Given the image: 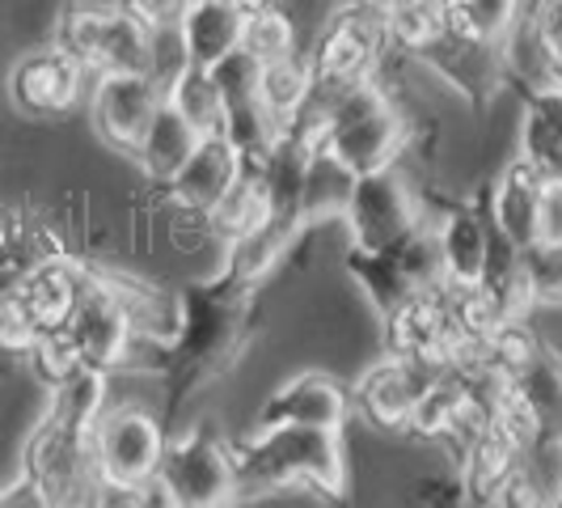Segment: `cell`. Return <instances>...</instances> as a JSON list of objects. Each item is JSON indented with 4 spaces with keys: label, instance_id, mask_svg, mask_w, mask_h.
Masks as SVG:
<instances>
[{
    "label": "cell",
    "instance_id": "obj_1",
    "mask_svg": "<svg viewBox=\"0 0 562 508\" xmlns=\"http://www.w3.org/2000/svg\"><path fill=\"white\" fill-rule=\"evenodd\" d=\"M342 432L330 428H301V423H271L250 428L246 437L228 441L237 492H288V487H313L322 496L347 492V457H342Z\"/></svg>",
    "mask_w": 562,
    "mask_h": 508
},
{
    "label": "cell",
    "instance_id": "obj_2",
    "mask_svg": "<svg viewBox=\"0 0 562 508\" xmlns=\"http://www.w3.org/2000/svg\"><path fill=\"white\" fill-rule=\"evenodd\" d=\"M153 34L123 4H64L56 18V47L81 64L89 77L106 73H148L153 68Z\"/></svg>",
    "mask_w": 562,
    "mask_h": 508
},
{
    "label": "cell",
    "instance_id": "obj_3",
    "mask_svg": "<svg viewBox=\"0 0 562 508\" xmlns=\"http://www.w3.org/2000/svg\"><path fill=\"white\" fill-rule=\"evenodd\" d=\"M390 43V13L372 0H342L326 13V22L313 34V47L305 52L313 68V81L347 85L372 77L385 59Z\"/></svg>",
    "mask_w": 562,
    "mask_h": 508
},
{
    "label": "cell",
    "instance_id": "obj_4",
    "mask_svg": "<svg viewBox=\"0 0 562 508\" xmlns=\"http://www.w3.org/2000/svg\"><path fill=\"white\" fill-rule=\"evenodd\" d=\"M157 483L169 505L178 508H216L237 496V471L228 437H221L212 423H195L166 441L157 462Z\"/></svg>",
    "mask_w": 562,
    "mask_h": 508
},
{
    "label": "cell",
    "instance_id": "obj_5",
    "mask_svg": "<svg viewBox=\"0 0 562 508\" xmlns=\"http://www.w3.org/2000/svg\"><path fill=\"white\" fill-rule=\"evenodd\" d=\"M22 479L43 496V505H93L98 466L89 432L43 416L22 453Z\"/></svg>",
    "mask_w": 562,
    "mask_h": 508
},
{
    "label": "cell",
    "instance_id": "obj_6",
    "mask_svg": "<svg viewBox=\"0 0 562 508\" xmlns=\"http://www.w3.org/2000/svg\"><path fill=\"white\" fill-rule=\"evenodd\" d=\"M342 221L351 229V246H360V251H390L411 229L423 225L419 199L394 166L368 169V174L351 178Z\"/></svg>",
    "mask_w": 562,
    "mask_h": 508
},
{
    "label": "cell",
    "instance_id": "obj_7",
    "mask_svg": "<svg viewBox=\"0 0 562 508\" xmlns=\"http://www.w3.org/2000/svg\"><path fill=\"white\" fill-rule=\"evenodd\" d=\"M89 450L102 483L140 487L157 475V462L166 450V432L157 416L140 407H106L89 428Z\"/></svg>",
    "mask_w": 562,
    "mask_h": 508
},
{
    "label": "cell",
    "instance_id": "obj_8",
    "mask_svg": "<svg viewBox=\"0 0 562 508\" xmlns=\"http://www.w3.org/2000/svg\"><path fill=\"white\" fill-rule=\"evenodd\" d=\"M161 107H166V85L153 73H106L93 85L89 119L106 148L136 157L144 132L153 128Z\"/></svg>",
    "mask_w": 562,
    "mask_h": 508
},
{
    "label": "cell",
    "instance_id": "obj_9",
    "mask_svg": "<svg viewBox=\"0 0 562 508\" xmlns=\"http://www.w3.org/2000/svg\"><path fill=\"white\" fill-rule=\"evenodd\" d=\"M85 73L77 59L68 52L52 47H38L13 64L9 73V98L13 107L26 114V119H64L81 102L85 93Z\"/></svg>",
    "mask_w": 562,
    "mask_h": 508
},
{
    "label": "cell",
    "instance_id": "obj_10",
    "mask_svg": "<svg viewBox=\"0 0 562 508\" xmlns=\"http://www.w3.org/2000/svg\"><path fill=\"white\" fill-rule=\"evenodd\" d=\"M431 368L411 361V356H381L376 365H368L356 382V411L364 416L372 428H385V432H406V423L419 407L423 390L431 386Z\"/></svg>",
    "mask_w": 562,
    "mask_h": 508
},
{
    "label": "cell",
    "instance_id": "obj_11",
    "mask_svg": "<svg viewBox=\"0 0 562 508\" xmlns=\"http://www.w3.org/2000/svg\"><path fill=\"white\" fill-rule=\"evenodd\" d=\"M64 331L72 335L81 361L89 368H102V373H114L132 361V343H136V331H132V318L123 313V306L114 301L102 284L89 280L85 272V292L81 301L72 306Z\"/></svg>",
    "mask_w": 562,
    "mask_h": 508
},
{
    "label": "cell",
    "instance_id": "obj_12",
    "mask_svg": "<svg viewBox=\"0 0 562 508\" xmlns=\"http://www.w3.org/2000/svg\"><path fill=\"white\" fill-rule=\"evenodd\" d=\"M351 411H356L351 386H342L335 373H301V377L283 382L280 390H271V398L254 416V428L301 423V428L342 432V423L351 420Z\"/></svg>",
    "mask_w": 562,
    "mask_h": 508
},
{
    "label": "cell",
    "instance_id": "obj_13",
    "mask_svg": "<svg viewBox=\"0 0 562 508\" xmlns=\"http://www.w3.org/2000/svg\"><path fill=\"white\" fill-rule=\"evenodd\" d=\"M241 174V153L233 148L225 132H212V136H199L191 144V153L182 157V166L169 174L166 199L173 208H187V212H212L225 191L237 183Z\"/></svg>",
    "mask_w": 562,
    "mask_h": 508
},
{
    "label": "cell",
    "instance_id": "obj_14",
    "mask_svg": "<svg viewBox=\"0 0 562 508\" xmlns=\"http://www.w3.org/2000/svg\"><path fill=\"white\" fill-rule=\"evenodd\" d=\"M546 191H550V178L537 174L525 157L507 162L499 169V178L491 183L486 191V221L491 229L512 242L516 251L533 246L541 238V208H546Z\"/></svg>",
    "mask_w": 562,
    "mask_h": 508
},
{
    "label": "cell",
    "instance_id": "obj_15",
    "mask_svg": "<svg viewBox=\"0 0 562 508\" xmlns=\"http://www.w3.org/2000/svg\"><path fill=\"white\" fill-rule=\"evenodd\" d=\"M436 229V246H440V272L449 288H474L486 276L491 263V221L486 208L457 203L440 217Z\"/></svg>",
    "mask_w": 562,
    "mask_h": 508
},
{
    "label": "cell",
    "instance_id": "obj_16",
    "mask_svg": "<svg viewBox=\"0 0 562 508\" xmlns=\"http://www.w3.org/2000/svg\"><path fill=\"white\" fill-rule=\"evenodd\" d=\"M241 22H246V13L233 0H187L178 22H173L182 59L199 64V68H212L216 59H225L228 52L241 47Z\"/></svg>",
    "mask_w": 562,
    "mask_h": 508
},
{
    "label": "cell",
    "instance_id": "obj_17",
    "mask_svg": "<svg viewBox=\"0 0 562 508\" xmlns=\"http://www.w3.org/2000/svg\"><path fill=\"white\" fill-rule=\"evenodd\" d=\"M81 292H85V267L72 263L68 254L38 263L34 272H26V280L18 288L22 310H26V322L34 327V335H38V331H52V327H64L72 306L81 301Z\"/></svg>",
    "mask_w": 562,
    "mask_h": 508
},
{
    "label": "cell",
    "instance_id": "obj_18",
    "mask_svg": "<svg viewBox=\"0 0 562 508\" xmlns=\"http://www.w3.org/2000/svg\"><path fill=\"white\" fill-rule=\"evenodd\" d=\"M520 157L550 183L562 178V89H529L520 123Z\"/></svg>",
    "mask_w": 562,
    "mask_h": 508
},
{
    "label": "cell",
    "instance_id": "obj_19",
    "mask_svg": "<svg viewBox=\"0 0 562 508\" xmlns=\"http://www.w3.org/2000/svg\"><path fill=\"white\" fill-rule=\"evenodd\" d=\"M166 107L195 136H212V132H221L225 128V102H221V89L212 81V73L207 68H199V64H182L173 77L166 81Z\"/></svg>",
    "mask_w": 562,
    "mask_h": 508
},
{
    "label": "cell",
    "instance_id": "obj_20",
    "mask_svg": "<svg viewBox=\"0 0 562 508\" xmlns=\"http://www.w3.org/2000/svg\"><path fill=\"white\" fill-rule=\"evenodd\" d=\"M525 13L529 0H445V30L470 43L499 47Z\"/></svg>",
    "mask_w": 562,
    "mask_h": 508
},
{
    "label": "cell",
    "instance_id": "obj_21",
    "mask_svg": "<svg viewBox=\"0 0 562 508\" xmlns=\"http://www.w3.org/2000/svg\"><path fill=\"white\" fill-rule=\"evenodd\" d=\"M310 93H313V68L305 52L262 64L258 98H262V107L271 111V119H276L280 128H288V123L301 114V107L310 102Z\"/></svg>",
    "mask_w": 562,
    "mask_h": 508
},
{
    "label": "cell",
    "instance_id": "obj_22",
    "mask_svg": "<svg viewBox=\"0 0 562 508\" xmlns=\"http://www.w3.org/2000/svg\"><path fill=\"white\" fill-rule=\"evenodd\" d=\"M199 136L178 119V114L169 111V107H161L157 111V119H153V128L144 132V141H140V148H136V157H140V166H144V174L161 187L173 169L182 166V157L191 153V144H195Z\"/></svg>",
    "mask_w": 562,
    "mask_h": 508
},
{
    "label": "cell",
    "instance_id": "obj_23",
    "mask_svg": "<svg viewBox=\"0 0 562 508\" xmlns=\"http://www.w3.org/2000/svg\"><path fill=\"white\" fill-rule=\"evenodd\" d=\"M520 386V395L529 398L537 420L546 432H562V352L541 347L529 365L512 377Z\"/></svg>",
    "mask_w": 562,
    "mask_h": 508
},
{
    "label": "cell",
    "instance_id": "obj_24",
    "mask_svg": "<svg viewBox=\"0 0 562 508\" xmlns=\"http://www.w3.org/2000/svg\"><path fill=\"white\" fill-rule=\"evenodd\" d=\"M296 47H301V30H296V18L283 4H267V9H250L246 13V22H241V52H250L258 64L296 56Z\"/></svg>",
    "mask_w": 562,
    "mask_h": 508
},
{
    "label": "cell",
    "instance_id": "obj_25",
    "mask_svg": "<svg viewBox=\"0 0 562 508\" xmlns=\"http://www.w3.org/2000/svg\"><path fill=\"white\" fill-rule=\"evenodd\" d=\"M212 81L221 89V102L233 107V102H246V98H258V77H262V64L250 56V52H228L225 59H216L212 68Z\"/></svg>",
    "mask_w": 562,
    "mask_h": 508
},
{
    "label": "cell",
    "instance_id": "obj_26",
    "mask_svg": "<svg viewBox=\"0 0 562 508\" xmlns=\"http://www.w3.org/2000/svg\"><path fill=\"white\" fill-rule=\"evenodd\" d=\"M119 4H123V9H132L140 22H148V26L157 30V26H173L187 0H119Z\"/></svg>",
    "mask_w": 562,
    "mask_h": 508
},
{
    "label": "cell",
    "instance_id": "obj_27",
    "mask_svg": "<svg viewBox=\"0 0 562 508\" xmlns=\"http://www.w3.org/2000/svg\"><path fill=\"white\" fill-rule=\"evenodd\" d=\"M372 4H381V9L390 13V9H397V4H411V0H372Z\"/></svg>",
    "mask_w": 562,
    "mask_h": 508
},
{
    "label": "cell",
    "instance_id": "obj_28",
    "mask_svg": "<svg viewBox=\"0 0 562 508\" xmlns=\"http://www.w3.org/2000/svg\"><path fill=\"white\" fill-rule=\"evenodd\" d=\"M559 187H562V178H559Z\"/></svg>",
    "mask_w": 562,
    "mask_h": 508
}]
</instances>
